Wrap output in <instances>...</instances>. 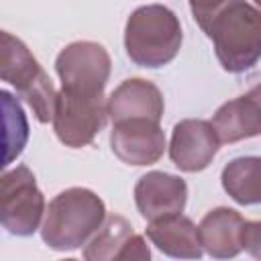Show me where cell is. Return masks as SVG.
<instances>
[{
  "instance_id": "cell-2",
  "label": "cell",
  "mask_w": 261,
  "mask_h": 261,
  "mask_svg": "<svg viewBox=\"0 0 261 261\" xmlns=\"http://www.w3.org/2000/svg\"><path fill=\"white\" fill-rule=\"evenodd\" d=\"M104 218V202L92 190L69 188L57 194L45 210L41 237L55 251H73L92 239Z\"/></svg>"
},
{
  "instance_id": "cell-15",
  "label": "cell",
  "mask_w": 261,
  "mask_h": 261,
  "mask_svg": "<svg viewBox=\"0 0 261 261\" xmlns=\"http://www.w3.org/2000/svg\"><path fill=\"white\" fill-rule=\"evenodd\" d=\"M29 141V120L18 98L0 90V171L24 151Z\"/></svg>"
},
{
  "instance_id": "cell-4",
  "label": "cell",
  "mask_w": 261,
  "mask_h": 261,
  "mask_svg": "<svg viewBox=\"0 0 261 261\" xmlns=\"http://www.w3.org/2000/svg\"><path fill=\"white\" fill-rule=\"evenodd\" d=\"M0 80L16 88L20 98L33 108L39 122H51L55 88L29 47L14 35L0 29Z\"/></svg>"
},
{
  "instance_id": "cell-9",
  "label": "cell",
  "mask_w": 261,
  "mask_h": 261,
  "mask_svg": "<svg viewBox=\"0 0 261 261\" xmlns=\"http://www.w3.org/2000/svg\"><path fill=\"white\" fill-rule=\"evenodd\" d=\"M110 145L114 155L128 165H151L165 151V135L159 122L149 118H126L112 122Z\"/></svg>"
},
{
  "instance_id": "cell-1",
  "label": "cell",
  "mask_w": 261,
  "mask_h": 261,
  "mask_svg": "<svg viewBox=\"0 0 261 261\" xmlns=\"http://www.w3.org/2000/svg\"><path fill=\"white\" fill-rule=\"evenodd\" d=\"M204 33L212 39L222 69L241 73L257 63L261 53V16L247 0H228L212 16Z\"/></svg>"
},
{
  "instance_id": "cell-14",
  "label": "cell",
  "mask_w": 261,
  "mask_h": 261,
  "mask_svg": "<svg viewBox=\"0 0 261 261\" xmlns=\"http://www.w3.org/2000/svg\"><path fill=\"white\" fill-rule=\"evenodd\" d=\"M147 237L159 251H163L169 257L198 259L202 257L204 251L200 243L198 226L181 214H171L159 220H151L147 226Z\"/></svg>"
},
{
  "instance_id": "cell-6",
  "label": "cell",
  "mask_w": 261,
  "mask_h": 261,
  "mask_svg": "<svg viewBox=\"0 0 261 261\" xmlns=\"http://www.w3.org/2000/svg\"><path fill=\"white\" fill-rule=\"evenodd\" d=\"M45 214V198L33 171L18 165L0 175V224L16 234H33Z\"/></svg>"
},
{
  "instance_id": "cell-7",
  "label": "cell",
  "mask_w": 261,
  "mask_h": 261,
  "mask_svg": "<svg viewBox=\"0 0 261 261\" xmlns=\"http://www.w3.org/2000/svg\"><path fill=\"white\" fill-rule=\"evenodd\" d=\"M198 234L202 249L216 259L237 257L241 251L259 257L261 224L257 220H245L232 208L210 210L198 224Z\"/></svg>"
},
{
  "instance_id": "cell-18",
  "label": "cell",
  "mask_w": 261,
  "mask_h": 261,
  "mask_svg": "<svg viewBox=\"0 0 261 261\" xmlns=\"http://www.w3.org/2000/svg\"><path fill=\"white\" fill-rule=\"evenodd\" d=\"M190 2V8H192V14L198 22V27L204 31L208 27V22L212 20V16L228 2V0H188Z\"/></svg>"
},
{
  "instance_id": "cell-11",
  "label": "cell",
  "mask_w": 261,
  "mask_h": 261,
  "mask_svg": "<svg viewBox=\"0 0 261 261\" xmlns=\"http://www.w3.org/2000/svg\"><path fill=\"white\" fill-rule=\"evenodd\" d=\"M188 200V186L181 177L149 171L135 186V202L145 220H159L171 214H181Z\"/></svg>"
},
{
  "instance_id": "cell-10",
  "label": "cell",
  "mask_w": 261,
  "mask_h": 261,
  "mask_svg": "<svg viewBox=\"0 0 261 261\" xmlns=\"http://www.w3.org/2000/svg\"><path fill=\"white\" fill-rule=\"evenodd\" d=\"M218 145L220 141L208 120L186 118L173 128L169 157L177 169L194 173L206 169L212 163Z\"/></svg>"
},
{
  "instance_id": "cell-17",
  "label": "cell",
  "mask_w": 261,
  "mask_h": 261,
  "mask_svg": "<svg viewBox=\"0 0 261 261\" xmlns=\"http://www.w3.org/2000/svg\"><path fill=\"white\" fill-rule=\"evenodd\" d=\"M133 224L114 214V216H108L104 218L102 226L92 234L86 251H84V257L88 261H108V259H114L118 257L120 249L124 247L126 239L133 234Z\"/></svg>"
},
{
  "instance_id": "cell-12",
  "label": "cell",
  "mask_w": 261,
  "mask_h": 261,
  "mask_svg": "<svg viewBox=\"0 0 261 261\" xmlns=\"http://www.w3.org/2000/svg\"><path fill=\"white\" fill-rule=\"evenodd\" d=\"M163 94L149 80H124L106 100V114L112 122L126 118H149L159 122L163 116Z\"/></svg>"
},
{
  "instance_id": "cell-16",
  "label": "cell",
  "mask_w": 261,
  "mask_h": 261,
  "mask_svg": "<svg viewBox=\"0 0 261 261\" xmlns=\"http://www.w3.org/2000/svg\"><path fill=\"white\" fill-rule=\"evenodd\" d=\"M222 188L226 194L243 204L251 206L261 200V161L259 157H237L222 169Z\"/></svg>"
},
{
  "instance_id": "cell-13",
  "label": "cell",
  "mask_w": 261,
  "mask_h": 261,
  "mask_svg": "<svg viewBox=\"0 0 261 261\" xmlns=\"http://www.w3.org/2000/svg\"><path fill=\"white\" fill-rule=\"evenodd\" d=\"M220 143H237L259 135L261 130V108H259V88L222 104L210 120Z\"/></svg>"
},
{
  "instance_id": "cell-3",
  "label": "cell",
  "mask_w": 261,
  "mask_h": 261,
  "mask_svg": "<svg viewBox=\"0 0 261 261\" xmlns=\"http://www.w3.org/2000/svg\"><path fill=\"white\" fill-rule=\"evenodd\" d=\"M124 47L137 65L163 67L181 47V24L167 6H141L126 20Z\"/></svg>"
},
{
  "instance_id": "cell-8",
  "label": "cell",
  "mask_w": 261,
  "mask_h": 261,
  "mask_svg": "<svg viewBox=\"0 0 261 261\" xmlns=\"http://www.w3.org/2000/svg\"><path fill=\"white\" fill-rule=\"evenodd\" d=\"M55 69L65 90L104 94L110 75V55L100 43L75 41L61 49Z\"/></svg>"
},
{
  "instance_id": "cell-5",
  "label": "cell",
  "mask_w": 261,
  "mask_h": 261,
  "mask_svg": "<svg viewBox=\"0 0 261 261\" xmlns=\"http://www.w3.org/2000/svg\"><path fill=\"white\" fill-rule=\"evenodd\" d=\"M106 118L108 114L104 94H88L61 88L55 96L51 122L57 139L67 147L80 149L90 145L102 130Z\"/></svg>"
},
{
  "instance_id": "cell-19",
  "label": "cell",
  "mask_w": 261,
  "mask_h": 261,
  "mask_svg": "<svg viewBox=\"0 0 261 261\" xmlns=\"http://www.w3.org/2000/svg\"><path fill=\"white\" fill-rule=\"evenodd\" d=\"M149 257H151V251H149L145 239H143L141 234H135V232H133V234L126 239L124 247L120 249L116 261H128V259H130V261H143V259H149Z\"/></svg>"
}]
</instances>
